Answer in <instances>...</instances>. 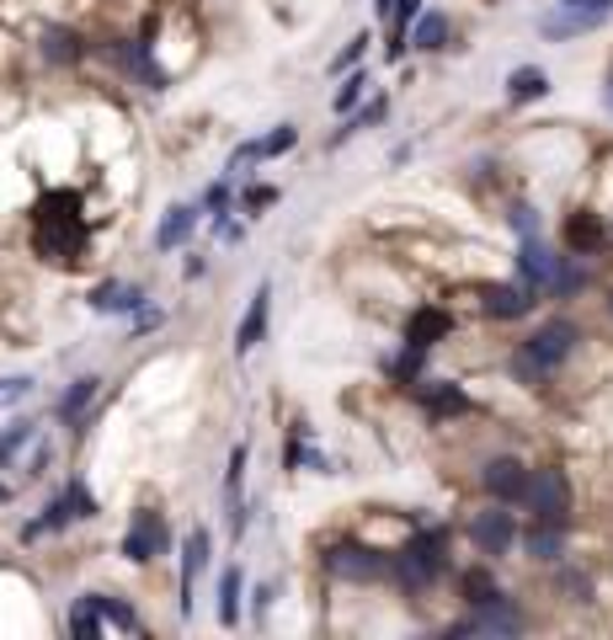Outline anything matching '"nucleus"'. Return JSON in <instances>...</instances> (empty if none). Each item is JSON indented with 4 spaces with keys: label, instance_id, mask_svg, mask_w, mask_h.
<instances>
[{
    "label": "nucleus",
    "instance_id": "29",
    "mask_svg": "<svg viewBox=\"0 0 613 640\" xmlns=\"http://www.w3.org/2000/svg\"><path fill=\"white\" fill-rule=\"evenodd\" d=\"M422 358H427V353L406 342V353H400V358L389 363V374H395V380H400V384H417V380H422Z\"/></svg>",
    "mask_w": 613,
    "mask_h": 640
},
{
    "label": "nucleus",
    "instance_id": "40",
    "mask_svg": "<svg viewBox=\"0 0 613 640\" xmlns=\"http://www.w3.org/2000/svg\"><path fill=\"white\" fill-rule=\"evenodd\" d=\"M363 43H368V38H358V43H347V54H336V64H331V69L342 75L347 64H358V60H363Z\"/></svg>",
    "mask_w": 613,
    "mask_h": 640
},
{
    "label": "nucleus",
    "instance_id": "32",
    "mask_svg": "<svg viewBox=\"0 0 613 640\" xmlns=\"http://www.w3.org/2000/svg\"><path fill=\"white\" fill-rule=\"evenodd\" d=\"M294 139H299V128H294V124H278L272 133H267V139H256V144H261V161H267V155H283V150H294Z\"/></svg>",
    "mask_w": 613,
    "mask_h": 640
},
{
    "label": "nucleus",
    "instance_id": "28",
    "mask_svg": "<svg viewBox=\"0 0 613 640\" xmlns=\"http://www.w3.org/2000/svg\"><path fill=\"white\" fill-rule=\"evenodd\" d=\"M91 400H97V380H75V384H69V389H64V400H60V417H64V422H75V417H80V411H86Z\"/></svg>",
    "mask_w": 613,
    "mask_h": 640
},
{
    "label": "nucleus",
    "instance_id": "34",
    "mask_svg": "<svg viewBox=\"0 0 613 640\" xmlns=\"http://www.w3.org/2000/svg\"><path fill=\"white\" fill-rule=\"evenodd\" d=\"M363 91H368V75H363V69H358V75H347V86L336 91V113L358 107V102H363Z\"/></svg>",
    "mask_w": 613,
    "mask_h": 640
},
{
    "label": "nucleus",
    "instance_id": "30",
    "mask_svg": "<svg viewBox=\"0 0 613 640\" xmlns=\"http://www.w3.org/2000/svg\"><path fill=\"white\" fill-rule=\"evenodd\" d=\"M91 603H97V609H102L118 630H139V614H133L128 603H118V598H102V592H91Z\"/></svg>",
    "mask_w": 613,
    "mask_h": 640
},
{
    "label": "nucleus",
    "instance_id": "11",
    "mask_svg": "<svg viewBox=\"0 0 613 640\" xmlns=\"http://www.w3.org/2000/svg\"><path fill=\"white\" fill-rule=\"evenodd\" d=\"M481 486H486L496 502H523V486H528V470L518 459H490L481 470Z\"/></svg>",
    "mask_w": 613,
    "mask_h": 640
},
{
    "label": "nucleus",
    "instance_id": "25",
    "mask_svg": "<svg viewBox=\"0 0 613 640\" xmlns=\"http://www.w3.org/2000/svg\"><path fill=\"white\" fill-rule=\"evenodd\" d=\"M69 517H75V508H69V497H60V502H49L38 523H27V539H43V534H60V528L69 523Z\"/></svg>",
    "mask_w": 613,
    "mask_h": 640
},
{
    "label": "nucleus",
    "instance_id": "43",
    "mask_svg": "<svg viewBox=\"0 0 613 640\" xmlns=\"http://www.w3.org/2000/svg\"><path fill=\"white\" fill-rule=\"evenodd\" d=\"M373 11H379V16H389V11H395V0H373Z\"/></svg>",
    "mask_w": 613,
    "mask_h": 640
},
{
    "label": "nucleus",
    "instance_id": "35",
    "mask_svg": "<svg viewBox=\"0 0 613 640\" xmlns=\"http://www.w3.org/2000/svg\"><path fill=\"white\" fill-rule=\"evenodd\" d=\"M64 497H69V508H75V517H97V497L80 486V481H69L64 486Z\"/></svg>",
    "mask_w": 613,
    "mask_h": 640
},
{
    "label": "nucleus",
    "instance_id": "13",
    "mask_svg": "<svg viewBox=\"0 0 613 640\" xmlns=\"http://www.w3.org/2000/svg\"><path fill=\"white\" fill-rule=\"evenodd\" d=\"M417 400L427 406L432 417H464L470 411V395L448 380H417Z\"/></svg>",
    "mask_w": 613,
    "mask_h": 640
},
{
    "label": "nucleus",
    "instance_id": "4",
    "mask_svg": "<svg viewBox=\"0 0 613 640\" xmlns=\"http://www.w3.org/2000/svg\"><path fill=\"white\" fill-rule=\"evenodd\" d=\"M613 16V0H560L550 16H539V33L545 38H576V33H592V27H603Z\"/></svg>",
    "mask_w": 613,
    "mask_h": 640
},
{
    "label": "nucleus",
    "instance_id": "17",
    "mask_svg": "<svg viewBox=\"0 0 613 640\" xmlns=\"http://www.w3.org/2000/svg\"><path fill=\"white\" fill-rule=\"evenodd\" d=\"M139 305H144V294L133 283H97L91 289V310H102V316H133Z\"/></svg>",
    "mask_w": 613,
    "mask_h": 640
},
{
    "label": "nucleus",
    "instance_id": "45",
    "mask_svg": "<svg viewBox=\"0 0 613 640\" xmlns=\"http://www.w3.org/2000/svg\"><path fill=\"white\" fill-rule=\"evenodd\" d=\"M609 107H613V80H609Z\"/></svg>",
    "mask_w": 613,
    "mask_h": 640
},
{
    "label": "nucleus",
    "instance_id": "21",
    "mask_svg": "<svg viewBox=\"0 0 613 640\" xmlns=\"http://www.w3.org/2000/svg\"><path fill=\"white\" fill-rule=\"evenodd\" d=\"M545 91H550V75L534 69V64H523V69L507 75V97H512V102H539Z\"/></svg>",
    "mask_w": 613,
    "mask_h": 640
},
{
    "label": "nucleus",
    "instance_id": "42",
    "mask_svg": "<svg viewBox=\"0 0 613 640\" xmlns=\"http://www.w3.org/2000/svg\"><path fill=\"white\" fill-rule=\"evenodd\" d=\"M27 389H33V380H5L0 384V400H22Z\"/></svg>",
    "mask_w": 613,
    "mask_h": 640
},
{
    "label": "nucleus",
    "instance_id": "8",
    "mask_svg": "<svg viewBox=\"0 0 613 640\" xmlns=\"http://www.w3.org/2000/svg\"><path fill=\"white\" fill-rule=\"evenodd\" d=\"M448 636H523V614L507 603V592L501 598H490V603H475V614L464 619V625H454Z\"/></svg>",
    "mask_w": 613,
    "mask_h": 640
},
{
    "label": "nucleus",
    "instance_id": "12",
    "mask_svg": "<svg viewBox=\"0 0 613 640\" xmlns=\"http://www.w3.org/2000/svg\"><path fill=\"white\" fill-rule=\"evenodd\" d=\"M554 267H560V256H550V246H545L539 235H523V252H518V272H523V283H528V289H550Z\"/></svg>",
    "mask_w": 613,
    "mask_h": 640
},
{
    "label": "nucleus",
    "instance_id": "15",
    "mask_svg": "<svg viewBox=\"0 0 613 640\" xmlns=\"http://www.w3.org/2000/svg\"><path fill=\"white\" fill-rule=\"evenodd\" d=\"M208 566V528H192L182 550V619L192 614V592H197V576Z\"/></svg>",
    "mask_w": 613,
    "mask_h": 640
},
{
    "label": "nucleus",
    "instance_id": "31",
    "mask_svg": "<svg viewBox=\"0 0 613 640\" xmlns=\"http://www.w3.org/2000/svg\"><path fill=\"white\" fill-rule=\"evenodd\" d=\"M464 598H470V609H475V603H490V598H501V587L490 581V572H470V576H464Z\"/></svg>",
    "mask_w": 613,
    "mask_h": 640
},
{
    "label": "nucleus",
    "instance_id": "5",
    "mask_svg": "<svg viewBox=\"0 0 613 640\" xmlns=\"http://www.w3.org/2000/svg\"><path fill=\"white\" fill-rule=\"evenodd\" d=\"M325 572L342 581H379V576H389V555L368 550L358 539H336V545H325Z\"/></svg>",
    "mask_w": 613,
    "mask_h": 640
},
{
    "label": "nucleus",
    "instance_id": "24",
    "mask_svg": "<svg viewBox=\"0 0 613 640\" xmlns=\"http://www.w3.org/2000/svg\"><path fill=\"white\" fill-rule=\"evenodd\" d=\"M411 43H417V49H443V43H448V16H443V11L417 16V22H411Z\"/></svg>",
    "mask_w": 613,
    "mask_h": 640
},
{
    "label": "nucleus",
    "instance_id": "19",
    "mask_svg": "<svg viewBox=\"0 0 613 640\" xmlns=\"http://www.w3.org/2000/svg\"><path fill=\"white\" fill-rule=\"evenodd\" d=\"M241 481H245V444L230 448V470H225V497H230V528H245V502H241Z\"/></svg>",
    "mask_w": 613,
    "mask_h": 640
},
{
    "label": "nucleus",
    "instance_id": "7",
    "mask_svg": "<svg viewBox=\"0 0 613 640\" xmlns=\"http://www.w3.org/2000/svg\"><path fill=\"white\" fill-rule=\"evenodd\" d=\"M166 545H171V534H166V517L150 508L133 512V523H128V534H123V555L133 561V566H150L155 555H166Z\"/></svg>",
    "mask_w": 613,
    "mask_h": 640
},
{
    "label": "nucleus",
    "instance_id": "39",
    "mask_svg": "<svg viewBox=\"0 0 613 640\" xmlns=\"http://www.w3.org/2000/svg\"><path fill=\"white\" fill-rule=\"evenodd\" d=\"M208 208H214V214L230 208V182H214V188H208Z\"/></svg>",
    "mask_w": 613,
    "mask_h": 640
},
{
    "label": "nucleus",
    "instance_id": "14",
    "mask_svg": "<svg viewBox=\"0 0 613 640\" xmlns=\"http://www.w3.org/2000/svg\"><path fill=\"white\" fill-rule=\"evenodd\" d=\"M448 331H454V316H448V310H437V305H422L417 316L406 320V342H411V347H422V353H432Z\"/></svg>",
    "mask_w": 613,
    "mask_h": 640
},
{
    "label": "nucleus",
    "instance_id": "22",
    "mask_svg": "<svg viewBox=\"0 0 613 640\" xmlns=\"http://www.w3.org/2000/svg\"><path fill=\"white\" fill-rule=\"evenodd\" d=\"M69 636H75V640H97V636H102V609L91 603V592H86V598H75V609H69Z\"/></svg>",
    "mask_w": 613,
    "mask_h": 640
},
{
    "label": "nucleus",
    "instance_id": "38",
    "mask_svg": "<svg viewBox=\"0 0 613 640\" xmlns=\"http://www.w3.org/2000/svg\"><path fill=\"white\" fill-rule=\"evenodd\" d=\"M565 592H576V603H587V598H592V581L576 576V572H565Z\"/></svg>",
    "mask_w": 613,
    "mask_h": 640
},
{
    "label": "nucleus",
    "instance_id": "44",
    "mask_svg": "<svg viewBox=\"0 0 613 640\" xmlns=\"http://www.w3.org/2000/svg\"><path fill=\"white\" fill-rule=\"evenodd\" d=\"M5 497H11V486H0V502H5Z\"/></svg>",
    "mask_w": 613,
    "mask_h": 640
},
{
    "label": "nucleus",
    "instance_id": "20",
    "mask_svg": "<svg viewBox=\"0 0 613 640\" xmlns=\"http://www.w3.org/2000/svg\"><path fill=\"white\" fill-rule=\"evenodd\" d=\"M192 230H197V208H171V214L161 219V230H155V246H161V252H177Z\"/></svg>",
    "mask_w": 613,
    "mask_h": 640
},
{
    "label": "nucleus",
    "instance_id": "41",
    "mask_svg": "<svg viewBox=\"0 0 613 640\" xmlns=\"http://www.w3.org/2000/svg\"><path fill=\"white\" fill-rule=\"evenodd\" d=\"M267 203H278V192H272V188H251V192H245V208H267Z\"/></svg>",
    "mask_w": 613,
    "mask_h": 640
},
{
    "label": "nucleus",
    "instance_id": "2",
    "mask_svg": "<svg viewBox=\"0 0 613 640\" xmlns=\"http://www.w3.org/2000/svg\"><path fill=\"white\" fill-rule=\"evenodd\" d=\"M571 347H576V325L571 320H545L523 347H518V358H512V374L523 384H539V380H550L554 369L571 358Z\"/></svg>",
    "mask_w": 613,
    "mask_h": 640
},
{
    "label": "nucleus",
    "instance_id": "27",
    "mask_svg": "<svg viewBox=\"0 0 613 640\" xmlns=\"http://www.w3.org/2000/svg\"><path fill=\"white\" fill-rule=\"evenodd\" d=\"M565 241H571V246H576V252H592V246H598V241H603V225H598V219H592V214H576V219H571V225H565Z\"/></svg>",
    "mask_w": 613,
    "mask_h": 640
},
{
    "label": "nucleus",
    "instance_id": "3",
    "mask_svg": "<svg viewBox=\"0 0 613 640\" xmlns=\"http://www.w3.org/2000/svg\"><path fill=\"white\" fill-rule=\"evenodd\" d=\"M443 572H448V534L443 528L411 534V545L400 555H389V576H400V587H411V592L432 587Z\"/></svg>",
    "mask_w": 613,
    "mask_h": 640
},
{
    "label": "nucleus",
    "instance_id": "36",
    "mask_svg": "<svg viewBox=\"0 0 613 640\" xmlns=\"http://www.w3.org/2000/svg\"><path fill=\"white\" fill-rule=\"evenodd\" d=\"M251 161H261V144H256V139H245L241 150L230 155V171H241V166H251Z\"/></svg>",
    "mask_w": 613,
    "mask_h": 640
},
{
    "label": "nucleus",
    "instance_id": "23",
    "mask_svg": "<svg viewBox=\"0 0 613 640\" xmlns=\"http://www.w3.org/2000/svg\"><path fill=\"white\" fill-rule=\"evenodd\" d=\"M43 60L49 64H75L80 60V38H75L69 27H49V33H43Z\"/></svg>",
    "mask_w": 613,
    "mask_h": 640
},
{
    "label": "nucleus",
    "instance_id": "26",
    "mask_svg": "<svg viewBox=\"0 0 613 640\" xmlns=\"http://www.w3.org/2000/svg\"><path fill=\"white\" fill-rule=\"evenodd\" d=\"M219 619H225V625L241 619V572H235V566L219 576Z\"/></svg>",
    "mask_w": 613,
    "mask_h": 640
},
{
    "label": "nucleus",
    "instance_id": "1",
    "mask_svg": "<svg viewBox=\"0 0 613 640\" xmlns=\"http://www.w3.org/2000/svg\"><path fill=\"white\" fill-rule=\"evenodd\" d=\"M80 208V197L75 192H49L43 203H38V252L54 256V261H75L80 246H86V219L75 214Z\"/></svg>",
    "mask_w": 613,
    "mask_h": 640
},
{
    "label": "nucleus",
    "instance_id": "9",
    "mask_svg": "<svg viewBox=\"0 0 613 640\" xmlns=\"http://www.w3.org/2000/svg\"><path fill=\"white\" fill-rule=\"evenodd\" d=\"M470 539H475V550H481V555H507V550H512V539H518V523H512V512H501V508L475 512Z\"/></svg>",
    "mask_w": 613,
    "mask_h": 640
},
{
    "label": "nucleus",
    "instance_id": "10",
    "mask_svg": "<svg viewBox=\"0 0 613 640\" xmlns=\"http://www.w3.org/2000/svg\"><path fill=\"white\" fill-rule=\"evenodd\" d=\"M481 305H486V316H496V320H518L534 310V289H528V283H486V289H481Z\"/></svg>",
    "mask_w": 613,
    "mask_h": 640
},
{
    "label": "nucleus",
    "instance_id": "37",
    "mask_svg": "<svg viewBox=\"0 0 613 640\" xmlns=\"http://www.w3.org/2000/svg\"><path fill=\"white\" fill-rule=\"evenodd\" d=\"M512 225H518V235H539V219H534V208H512Z\"/></svg>",
    "mask_w": 613,
    "mask_h": 640
},
{
    "label": "nucleus",
    "instance_id": "16",
    "mask_svg": "<svg viewBox=\"0 0 613 640\" xmlns=\"http://www.w3.org/2000/svg\"><path fill=\"white\" fill-rule=\"evenodd\" d=\"M267 316H272V294H267V283L251 294V310H245V320H241V331H235V353H256V342L267 336Z\"/></svg>",
    "mask_w": 613,
    "mask_h": 640
},
{
    "label": "nucleus",
    "instance_id": "33",
    "mask_svg": "<svg viewBox=\"0 0 613 640\" xmlns=\"http://www.w3.org/2000/svg\"><path fill=\"white\" fill-rule=\"evenodd\" d=\"M33 433H38L33 422H16V427H5V433H0V464H5V459H11V453H16L22 444H33Z\"/></svg>",
    "mask_w": 613,
    "mask_h": 640
},
{
    "label": "nucleus",
    "instance_id": "18",
    "mask_svg": "<svg viewBox=\"0 0 613 640\" xmlns=\"http://www.w3.org/2000/svg\"><path fill=\"white\" fill-rule=\"evenodd\" d=\"M523 545H528L534 561H560L565 555V523H534L523 534Z\"/></svg>",
    "mask_w": 613,
    "mask_h": 640
},
{
    "label": "nucleus",
    "instance_id": "6",
    "mask_svg": "<svg viewBox=\"0 0 613 640\" xmlns=\"http://www.w3.org/2000/svg\"><path fill=\"white\" fill-rule=\"evenodd\" d=\"M523 502L534 508V523H565L571 517V481L560 470H534L523 486Z\"/></svg>",
    "mask_w": 613,
    "mask_h": 640
}]
</instances>
